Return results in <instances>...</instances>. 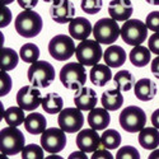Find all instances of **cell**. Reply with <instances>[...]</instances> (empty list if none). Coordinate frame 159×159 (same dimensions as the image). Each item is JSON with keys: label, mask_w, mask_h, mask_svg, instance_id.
<instances>
[{"label": "cell", "mask_w": 159, "mask_h": 159, "mask_svg": "<svg viewBox=\"0 0 159 159\" xmlns=\"http://www.w3.org/2000/svg\"><path fill=\"white\" fill-rule=\"evenodd\" d=\"M140 154L135 147L131 145H125V147L120 148L116 154V159H139Z\"/></svg>", "instance_id": "cell-34"}, {"label": "cell", "mask_w": 159, "mask_h": 159, "mask_svg": "<svg viewBox=\"0 0 159 159\" xmlns=\"http://www.w3.org/2000/svg\"><path fill=\"white\" fill-rule=\"evenodd\" d=\"M101 143L104 148H107L108 150L111 149H117L121 144V135L120 132L116 130H104V132L101 135Z\"/></svg>", "instance_id": "cell-30"}, {"label": "cell", "mask_w": 159, "mask_h": 159, "mask_svg": "<svg viewBox=\"0 0 159 159\" xmlns=\"http://www.w3.org/2000/svg\"><path fill=\"white\" fill-rule=\"evenodd\" d=\"M69 33L76 41H84L93 33V27L87 18L76 17L69 23Z\"/></svg>", "instance_id": "cell-16"}, {"label": "cell", "mask_w": 159, "mask_h": 159, "mask_svg": "<svg viewBox=\"0 0 159 159\" xmlns=\"http://www.w3.org/2000/svg\"><path fill=\"white\" fill-rule=\"evenodd\" d=\"M59 126L68 134H74V132L80 131L84 125V115L82 110L78 107H68L64 108L57 117Z\"/></svg>", "instance_id": "cell-10"}, {"label": "cell", "mask_w": 159, "mask_h": 159, "mask_svg": "<svg viewBox=\"0 0 159 159\" xmlns=\"http://www.w3.org/2000/svg\"><path fill=\"white\" fill-rule=\"evenodd\" d=\"M28 80L37 88H47L55 80V69L48 61H36L27 71Z\"/></svg>", "instance_id": "cell-4"}, {"label": "cell", "mask_w": 159, "mask_h": 159, "mask_svg": "<svg viewBox=\"0 0 159 159\" xmlns=\"http://www.w3.org/2000/svg\"><path fill=\"white\" fill-rule=\"evenodd\" d=\"M152 125L157 129H159V108L155 110L153 113H152Z\"/></svg>", "instance_id": "cell-42"}, {"label": "cell", "mask_w": 159, "mask_h": 159, "mask_svg": "<svg viewBox=\"0 0 159 159\" xmlns=\"http://www.w3.org/2000/svg\"><path fill=\"white\" fill-rule=\"evenodd\" d=\"M92 34L99 43L112 45L121 36V28L118 27L117 20L113 18H102L94 23Z\"/></svg>", "instance_id": "cell-5"}, {"label": "cell", "mask_w": 159, "mask_h": 159, "mask_svg": "<svg viewBox=\"0 0 159 159\" xmlns=\"http://www.w3.org/2000/svg\"><path fill=\"white\" fill-rule=\"evenodd\" d=\"M104 64L110 68H120L126 61V52L121 46L111 45L103 54Z\"/></svg>", "instance_id": "cell-20"}, {"label": "cell", "mask_w": 159, "mask_h": 159, "mask_svg": "<svg viewBox=\"0 0 159 159\" xmlns=\"http://www.w3.org/2000/svg\"><path fill=\"white\" fill-rule=\"evenodd\" d=\"M43 2H46V3H54V2H56V0H43Z\"/></svg>", "instance_id": "cell-47"}, {"label": "cell", "mask_w": 159, "mask_h": 159, "mask_svg": "<svg viewBox=\"0 0 159 159\" xmlns=\"http://www.w3.org/2000/svg\"><path fill=\"white\" fill-rule=\"evenodd\" d=\"M42 148L51 154H56L66 147V135L61 127H50L41 134Z\"/></svg>", "instance_id": "cell-11"}, {"label": "cell", "mask_w": 159, "mask_h": 159, "mask_svg": "<svg viewBox=\"0 0 159 159\" xmlns=\"http://www.w3.org/2000/svg\"><path fill=\"white\" fill-rule=\"evenodd\" d=\"M134 92H135V97L139 101L149 102L157 94V85L152 79L143 78V79H140V80H138L135 83Z\"/></svg>", "instance_id": "cell-19"}, {"label": "cell", "mask_w": 159, "mask_h": 159, "mask_svg": "<svg viewBox=\"0 0 159 159\" xmlns=\"http://www.w3.org/2000/svg\"><path fill=\"white\" fill-rule=\"evenodd\" d=\"M19 56L24 62L33 64L39 57V48L36 43H24L20 47Z\"/></svg>", "instance_id": "cell-31"}, {"label": "cell", "mask_w": 159, "mask_h": 159, "mask_svg": "<svg viewBox=\"0 0 159 159\" xmlns=\"http://www.w3.org/2000/svg\"><path fill=\"white\" fill-rule=\"evenodd\" d=\"M76 51L74 45V38L66 34H56L48 42V52L50 55L57 61L69 60Z\"/></svg>", "instance_id": "cell-9"}, {"label": "cell", "mask_w": 159, "mask_h": 159, "mask_svg": "<svg viewBox=\"0 0 159 159\" xmlns=\"http://www.w3.org/2000/svg\"><path fill=\"white\" fill-rule=\"evenodd\" d=\"M18 5L23 9H33L38 4V0H17Z\"/></svg>", "instance_id": "cell-40"}, {"label": "cell", "mask_w": 159, "mask_h": 159, "mask_svg": "<svg viewBox=\"0 0 159 159\" xmlns=\"http://www.w3.org/2000/svg\"><path fill=\"white\" fill-rule=\"evenodd\" d=\"M75 158H82V159H87V155H85V152L80 150V152H74L69 155V159H75Z\"/></svg>", "instance_id": "cell-43"}, {"label": "cell", "mask_w": 159, "mask_h": 159, "mask_svg": "<svg viewBox=\"0 0 159 159\" xmlns=\"http://www.w3.org/2000/svg\"><path fill=\"white\" fill-rule=\"evenodd\" d=\"M76 60L84 66H94L103 57L101 43L97 39H84L76 46Z\"/></svg>", "instance_id": "cell-8"}, {"label": "cell", "mask_w": 159, "mask_h": 159, "mask_svg": "<svg viewBox=\"0 0 159 159\" xmlns=\"http://www.w3.org/2000/svg\"><path fill=\"white\" fill-rule=\"evenodd\" d=\"M80 8L87 14H97L102 9V0H82Z\"/></svg>", "instance_id": "cell-33"}, {"label": "cell", "mask_w": 159, "mask_h": 159, "mask_svg": "<svg viewBox=\"0 0 159 159\" xmlns=\"http://www.w3.org/2000/svg\"><path fill=\"white\" fill-rule=\"evenodd\" d=\"M145 2L152 5H159V0H145Z\"/></svg>", "instance_id": "cell-45"}, {"label": "cell", "mask_w": 159, "mask_h": 159, "mask_svg": "<svg viewBox=\"0 0 159 159\" xmlns=\"http://www.w3.org/2000/svg\"><path fill=\"white\" fill-rule=\"evenodd\" d=\"M74 16L75 7L70 0H56L50 8L51 19L59 24L70 23V20L74 19Z\"/></svg>", "instance_id": "cell-13"}, {"label": "cell", "mask_w": 159, "mask_h": 159, "mask_svg": "<svg viewBox=\"0 0 159 159\" xmlns=\"http://www.w3.org/2000/svg\"><path fill=\"white\" fill-rule=\"evenodd\" d=\"M111 122V116L108 113V110L104 107H94L89 111L88 115V124L92 129L97 131L107 129V126Z\"/></svg>", "instance_id": "cell-18"}, {"label": "cell", "mask_w": 159, "mask_h": 159, "mask_svg": "<svg viewBox=\"0 0 159 159\" xmlns=\"http://www.w3.org/2000/svg\"><path fill=\"white\" fill-rule=\"evenodd\" d=\"M148 47L152 51V54L159 55V32H154L148 41Z\"/></svg>", "instance_id": "cell-38"}, {"label": "cell", "mask_w": 159, "mask_h": 159, "mask_svg": "<svg viewBox=\"0 0 159 159\" xmlns=\"http://www.w3.org/2000/svg\"><path fill=\"white\" fill-rule=\"evenodd\" d=\"M101 103H102V107H104L106 110L117 111V110H120L124 104V96L121 94V90L118 88L106 90L102 93Z\"/></svg>", "instance_id": "cell-22"}, {"label": "cell", "mask_w": 159, "mask_h": 159, "mask_svg": "<svg viewBox=\"0 0 159 159\" xmlns=\"http://www.w3.org/2000/svg\"><path fill=\"white\" fill-rule=\"evenodd\" d=\"M11 20V13H10V9L7 7V5H3L2 4V10H0V27L4 28L10 23Z\"/></svg>", "instance_id": "cell-37"}, {"label": "cell", "mask_w": 159, "mask_h": 159, "mask_svg": "<svg viewBox=\"0 0 159 159\" xmlns=\"http://www.w3.org/2000/svg\"><path fill=\"white\" fill-rule=\"evenodd\" d=\"M47 121L46 117L38 112H32L25 116L24 120V129L32 135H39L46 130Z\"/></svg>", "instance_id": "cell-23"}, {"label": "cell", "mask_w": 159, "mask_h": 159, "mask_svg": "<svg viewBox=\"0 0 159 159\" xmlns=\"http://www.w3.org/2000/svg\"><path fill=\"white\" fill-rule=\"evenodd\" d=\"M89 78H90V82L94 85L104 87L112 79L111 68L106 64H96L94 66H92V69L89 71Z\"/></svg>", "instance_id": "cell-21"}, {"label": "cell", "mask_w": 159, "mask_h": 159, "mask_svg": "<svg viewBox=\"0 0 159 159\" xmlns=\"http://www.w3.org/2000/svg\"><path fill=\"white\" fill-rule=\"evenodd\" d=\"M25 138L16 126H8L0 131V152L3 155H16L25 147Z\"/></svg>", "instance_id": "cell-3"}, {"label": "cell", "mask_w": 159, "mask_h": 159, "mask_svg": "<svg viewBox=\"0 0 159 159\" xmlns=\"http://www.w3.org/2000/svg\"><path fill=\"white\" fill-rule=\"evenodd\" d=\"M14 25L19 36L25 38H33L41 33L43 22L41 16L33 9H23V11L17 16Z\"/></svg>", "instance_id": "cell-1"}, {"label": "cell", "mask_w": 159, "mask_h": 159, "mask_svg": "<svg viewBox=\"0 0 159 159\" xmlns=\"http://www.w3.org/2000/svg\"><path fill=\"white\" fill-rule=\"evenodd\" d=\"M41 106L46 113L56 115L64 110V101L57 93H47L43 97Z\"/></svg>", "instance_id": "cell-26"}, {"label": "cell", "mask_w": 159, "mask_h": 159, "mask_svg": "<svg viewBox=\"0 0 159 159\" xmlns=\"http://www.w3.org/2000/svg\"><path fill=\"white\" fill-rule=\"evenodd\" d=\"M150 69H152V73H153V75L157 78V79H159V55L152 61V66H150Z\"/></svg>", "instance_id": "cell-41"}, {"label": "cell", "mask_w": 159, "mask_h": 159, "mask_svg": "<svg viewBox=\"0 0 159 159\" xmlns=\"http://www.w3.org/2000/svg\"><path fill=\"white\" fill-rule=\"evenodd\" d=\"M148 30L147 23L140 19H127L121 27V38L130 46H139L147 39Z\"/></svg>", "instance_id": "cell-7"}, {"label": "cell", "mask_w": 159, "mask_h": 159, "mask_svg": "<svg viewBox=\"0 0 159 159\" xmlns=\"http://www.w3.org/2000/svg\"><path fill=\"white\" fill-rule=\"evenodd\" d=\"M60 82L66 89L79 90L87 82V71L84 65L79 61L65 64L60 70Z\"/></svg>", "instance_id": "cell-2"}, {"label": "cell", "mask_w": 159, "mask_h": 159, "mask_svg": "<svg viewBox=\"0 0 159 159\" xmlns=\"http://www.w3.org/2000/svg\"><path fill=\"white\" fill-rule=\"evenodd\" d=\"M98 158H106V159H113L112 154L108 152L107 148H104L103 145H101V147L93 152V155H92V159H98Z\"/></svg>", "instance_id": "cell-39"}, {"label": "cell", "mask_w": 159, "mask_h": 159, "mask_svg": "<svg viewBox=\"0 0 159 159\" xmlns=\"http://www.w3.org/2000/svg\"><path fill=\"white\" fill-rule=\"evenodd\" d=\"M134 7L130 0H112L108 5V13L111 18L117 22H126L130 19Z\"/></svg>", "instance_id": "cell-17"}, {"label": "cell", "mask_w": 159, "mask_h": 159, "mask_svg": "<svg viewBox=\"0 0 159 159\" xmlns=\"http://www.w3.org/2000/svg\"><path fill=\"white\" fill-rule=\"evenodd\" d=\"M113 82L116 84V88H118L121 92H129L134 87V78L129 70H120L117 74H115Z\"/></svg>", "instance_id": "cell-27"}, {"label": "cell", "mask_w": 159, "mask_h": 159, "mask_svg": "<svg viewBox=\"0 0 159 159\" xmlns=\"http://www.w3.org/2000/svg\"><path fill=\"white\" fill-rule=\"evenodd\" d=\"M139 144L147 150H154L159 145V129L144 127L139 132Z\"/></svg>", "instance_id": "cell-24"}, {"label": "cell", "mask_w": 159, "mask_h": 159, "mask_svg": "<svg viewBox=\"0 0 159 159\" xmlns=\"http://www.w3.org/2000/svg\"><path fill=\"white\" fill-rule=\"evenodd\" d=\"M150 55L152 51L149 50V47H144L141 45L134 46V48L130 51V61L136 68H144L149 64Z\"/></svg>", "instance_id": "cell-25"}, {"label": "cell", "mask_w": 159, "mask_h": 159, "mask_svg": "<svg viewBox=\"0 0 159 159\" xmlns=\"http://www.w3.org/2000/svg\"><path fill=\"white\" fill-rule=\"evenodd\" d=\"M11 89V78L7 74L5 70H2V89H0V96H7Z\"/></svg>", "instance_id": "cell-36"}, {"label": "cell", "mask_w": 159, "mask_h": 159, "mask_svg": "<svg viewBox=\"0 0 159 159\" xmlns=\"http://www.w3.org/2000/svg\"><path fill=\"white\" fill-rule=\"evenodd\" d=\"M147 27L153 32H159V11H152L148 14L147 19Z\"/></svg>", "instance_id": "cell-35"}, {"label": "cell", "mask_w": 159, "mask_h": 159, "mask_svg": "<svg viewBox=\"0 0 159 159\" xmlns=\"http://www.w3.org/2000/svg\"><path fill=\"white\" fill-rule=\"evenodd\" d=\"M101 145V136L97 134V130L92 127L79 131V134L76 135V147L85 153L96 152Z\"/></svg>", "instance_id": "cell-14"}, {"label": "cell", "mask_w": 159, "mask_h": 159, "mask_svg": "<svg viewBox=\"0 0 159 159\" xmlns=\"http://www.w3.org/2000/svg\"><path fill=\"white\" fill-rule=\"evenodd\" d=\"M0 2H2L3 5H8V4H10V3L14 2V0H0Z\"/></svg>", "instance_id": "cell-46"}, {"label": "cell", "mask_w": 159, "mask_h": 159, "mask_svg": "<svg viewBox=\"0 0 159 159\" xmlns=\"http://www.w3.org/2000/svg\"><path fill=\"white\" fill-rule=\"evenodd\" d=\"M18 54L9 47H3L2 48V70L9 71L17 68L18 65Z\"/></svg>", "instance_id": "cell-29"}, {"label": "cell", "mask_w": 159, "mask_h": 159, "mask_svg": "<svg viewBox=\"0 0 159 159\" xmlns=\"http://www.w3.org/2000/svg\"><path fill=\"white\" fill-rule=\"evenodd\" d=\"M42 94L34 85H24L17 93V104L24 111H34L42 104Z\"/></svg>", "instance_id": "cell-12"}, {"label": "cell", "mask_w": 159, "mask_h": 159, "mask_svg": "<svg viewBox=\"0 0 159 159\" xmlns=\"http://www.w3.org/2000/svg\"><path fill=\"white\" fill-rule=\"evenodd\" d=\"M121 127L127 132H140L147 125V115L138 106H129L121 111L118 117Z\"/></svg>", "instance_id": "cell-6"}, {"label": "cell", "mask_w": 159, "mask_h": 159, "mask_svg": "<svg viewBox=\"0 0 159 159\" xmlns=\"http://www.w3.org/2000/svg\"><path fill=\"white\" fill-rule=\"evenodd\" d=\"M97 93L90 87H82L74 96V104L82 111H90L97 106Z\"/></svg>", "instance_id": "cell-15"}, {"label": "cell", "mask_w": 159, "mask_h": 159, "mask_svg": "<svg viewBox=\"0 0 159 159\" xmlns=\"http://www.w3.org/2000/svg\"><path fill=\"white\" fill-rule=\"evenodd\" d=\"M4 120L9 126L18 127L19 125H23L25 120L24 110L20 108L19 106L18 107H9L4 113Z\"/></svg>", "instance_id": "cell-28"}, {"label": "cell", "mask_w": 159, "mask_h": 159, "mask_svg": "<svg viewBox=\"0 0 159 159\" xmlns=\"http://www.w3.org/2000/svg\"><path fill=\"white\" fill-rule=\"evenodd\" d=\"M43 148L42 145L39 147L37 144H30L25 145L22 150V158L23 159H43Z\"/></svg>", "instance_id": "cell-32"}, {"label": "cell", "mask_w": 159, "mask_h": 159, "mask_svg": "<svg viewBox=\"0 0 159 159\" xmlns=\"http://www.w3.org/2000/svg\"><path fill=\"white\" fill-rule=\"evenodd\" d=\"M158 158H159V149H157V150L154 149V152L149 155V159H158Z\"/></svg>", "instance_id": "cell-44"}]
</instances>
